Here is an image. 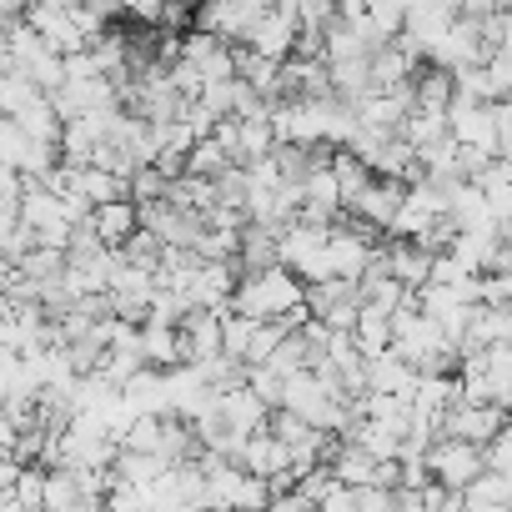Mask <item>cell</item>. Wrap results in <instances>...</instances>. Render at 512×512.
<instances>
[{
  "label": "cell",
  "instance_id": "1",
  "mask_svg": "<svg viewBox=\"0 0 512 512\" xmlns=\"http://www.w3.org/2000/svg\"><path fill=\"white\" fill-rule=\"evenodd\" d=\"M297 307H307V282H302L297 272H287V267L241 277L236 302H231V312L256 317V322H282V317H292Z\"/></svg>",
  "mask_w": 512,
  "mask_h": 512
},
{
  "label": "cell",
  "instance_id": "2",
  "mask_svg": "<svg viewBox=\"0 0 512 512\" xmlns=\"http://www.w3.org/2000/svg\"><path fill=\"white\" fill-rule=\"evenodd\" d=\"M327 246H332V226L292 221V226L282 231V267L297 272L307 287H317V282H337V277H332V262H327Z\"/></svg>",
  "mask_w": 512,
  "mask_h": 512
},
{
  "label": "cell",
  "instance_id": "3",
  "mask_svg": "<svg viewBox=\"0 0 512 512\" xmlns=\"http://www.w3.org/2000/svg\"><path fill=\"white\" fill-rule=\"evenodd\" d=\"M427 467H432V482L447 487V492H467L487 477V447H472V442H452V437H437L427 447Z\"/></svg>",
  "mask_w": 512,
  "mask_h": 512
},
{
  "label": "cell",
  "instance_id": "4",
  "mask_svg": "<svg viewBox=\"0 0 512 512\" xmlns=\"http://www.w3.org/2000/svg\"><path fill=\"white\" fill-rule=\"evenodd\" d=\"M272 6H262V0H211V6L196 11V31L226 41V46H251L256 26L267 21Z\"/></svg>",
  "mask_w": 512,
  "mask_h": 512
},
{
  "label": "cell",
  "instance_id": "5",
  "mask_svg": "<svg viewBox=\"0 0 512 512\" xmlns=\"http://www.w3.org/2000/svg\"><path fill=\"white\" fill-rule=\"evenodd\" d=\"M26 21H31V31H36L56 56H81V51H91V41H86V31H81V21H76L71 0H41V6H26Z\"/></svg>",
  "mask_w": 512,
  "mask_h": 512
},
{
  "label": "cell",
  "instance_id": "6",
  "mask_svg": "<svg viewBox=\"0 0 512 512\" xmlns=\"http://www.w3.org/2000/svg\"><path fill=\"white\" fill-rule=\"evenodd\" d=\"M297 41H302V6H297V0H282V6H272L267 21L256 26L251 51L267 56V61H277V66H287V61L297 56Z\"/></svg>",
  "mask_w": 512,
  "mask_h": 512
},
{
  "label": "cell",
  "instance_id": "7",
  "mask_svg": "<svg viewBox=\"0 0 512 512\" xmlns=\"http://www.w3.org/2000/svg\"><path fill=\"white\" fill-rule=\"evenodd\" d=\"M507 422H512V412H502V407H492V402H462V407L447 412L442 437L472 442V447H492V437H497Z\"/></svg>",
  "mask_w": 512,
  "mask_h": 512
},
{
  "label": "cell",
  "instance_id": "8",
  "mask_svg": "<svg viewBox=\"0 0 512 512\" xmlns=\"http://www.w3.org/2000/svg\"><path fill=\"white\" fill-rule=\"evenodd\" d=\"M452 141L467 146V151H487L497 156L502 151V126H497V111L492 106H472V101H452Z\"/></svg>",
  "mask_w": 512,
  "mask_h": 512
},
{
  "label": "cell",
  "instance_id": "9",
  "mask_svg": "<svg viewBox=\"0 0 512 512\" xmlns=\"http://www.w3.org/2000/svg\"><path fill=\"white\" fill-rule=\"evenodd\" d=\"M412 111H417L412 86H402V91H372V96L357 106V126H367V131H377V136H402V126H407Z\"/></svg>",
  "mask_w": 512,
  "mask_h": 512
},
{
  "label": "cell",
  "instance_id": "10",
  "mask_svg": "<svg viewBox=\"0 0 512 512\" xmlns=\"http://www.w3.org/2000/svg\"><path fill=\"white\" fill-rule=\"evenodd\" d=\"M221 427L226 432H236V437H256V432H267L272 427V407L256 397L251 387H236V392H226L221 397Z\"/></svg>",
  "mask_w": 512,
  "mask_h": 512
},
{
  "label": "cell",
  "instance_id": "11",
  "mask_svg": "<svg viewBox=\"0 0 512 512\" xmlns=\"http://www.w3.org/2000/svg\"><path fill=\"white\" fill-rule=\"evenodd\" d=\"M402 201H407V186H402V181H382V176H377V181H372V191H367L347 216H357L367 231H392V221L402 216Z\"/></svg>",
  "mask_w": 512,
  "mask_h": 512
},
{
  "label": "cell",
  "instance_id": "12",
  "mask_svg": "<svg viewBox=\"0 0 512 512\" xmlns=\"http://www.w3.org/2000/svg\"><path fill=\"white\" fill-rule=\"evenodd\" d=\"M417 382H422V372L412 362H402V352L367 362V397H412Z\"/></svg>",
  "mask_w": 512,
  "mask_h": 512
},
{
  "label": "cell",
  "instance_id": "13",
  "mask_svg": "<svg viewBox=\"0 0 512 512\" xmlns=\"http://www.w3.org/2000/svg\"><path fill=\"white\" fill-rule=\"evenodd\" d=\"M91 231H96V241L101 246H111V251H121L136 231H141V206L136 201H116V206H96L91 211V221H86Z\"/></svg>",
  "mask_w": 512,
  "mask_h": 512
},
{
  "label": "cell",
  "instance_id": "14",
  "mask_svg": "<svg viewBox=\"0 0 512 512\" xmlns=\"http://www.w3.org/2000/svg\"><path fill=\"white\" fill-rule=\"evenodd\" d=\"M452 226L457 231H502L497 226V216H492V201L482 196V186H472V181H457L452 186Z\"/></svg>",
  "mask_w": 512,
  "mask_h": 512
},
{
  "label": "cell",
  "instance_id": "15",
  "mask_svg": "<svg viewBox=\"0 0 512 512\" xmlns=\"http://www.w3.org/2000/svg\"><path fill=\"white\" fill-rule=\"evenodd\" d=\"M181 342H186V367H201L211 357H226V347H221V317L216 312H191L186 327H181Z\"/></svg>",
  "mask_w": 512,
  "mask_h": 512
},
{
  "label": "cell",
  "instance_id": "16",
  "mask_svg": "<svg viewBox=\"0 0 512 512\" xmlns=\"http://www.w3.org/2000/svg\"><path fill=\"white\" fill-rule=\"evenodd\" d=\"M141 352H146V367H156V372H176V367H186V342H181L176 327L146 322V327H141Z\"/></svg>",
  "mask_w": 512,
  "mask_h": 512
},
{
  "label": "cell",
  "instance_id": "17",
  "mask_svg": "<svg viewBox=\"0 0 512 512\" xmlns=\"http://www.w3.org/2000/svg\"><path fill=\"white\" fill-rule=\"evenodd\" d=\"M121 392H126V402H131L141 417H171V382H166V372L146 367V372L131 377Z\"/></svg>",
  "mask_w": 512,
  "mask_h": 512
},
{
  "label": "cell",
  "instance_id": "18",
  "mask_svg": "<svg viewBox=\"0 0 512 512\" xmlns=\"http://www.w3.org/2000/svg\"><path fill=\"white\" fill-rule=\"evenodd\" d=\"M387 251H392V277H397L407 292H427V287H432V267H437L432 251H422V246H412V241H392Z\"/></svg>",
  "mask_w": 512,
  "mask_h": 512
},
{
  "label": "cell",
  "instance_id": "19",
  "mask_svg": "<svg viewBox=\"0 0 512 512\" xmlns=\"http://www.w3.org/2000/svg\"><path fill=\"white\" fill-rule=\"evenodd\" d=\"M412 101H417V111H452V101H457V76L442 71V66H417V76H412Z\"/></svg>",
  "mask_w": 512,
  "mask_h": 512
},
{
  "label": "cell",
  "instance_id": "20",
  "mask_svg": "<svg viewBox=\"0 0 512 512\" xmlns=\"http://www.w3.org/2000/svg\"><path fill=\"white\" fill-rule=\"evenodd\" d=\"M357 352L367 357V362H377V357H387V352H397V327H392V317L387 312H372V307H362V322H357Z\"/></svg>",
  "mask_w": 512,
  "mask_h": 512
},
{
  "label": "cell",
  "instance_id": "21",
  "mask_svg": "<svg viewBox=\"0 0 512 512\" xmlns=\"http://www.w3.org/2000/svg\"><path fill=\"white\" fill-rule=\"evenodd\" d=\"M332 472H337L342 487H372V482H377V457H372L367 447H357V442L342 437V447H337V457H332Z\"/></svg>",
  "mask_w": 512,
  "mask_h": 512
},
{
  "label": "cell",
  "instance_id": "22",
  "mask_svg": "<svg viewBox=\"0 0 512 512\" xmlns=\"http://www.w3.org/2000/svg\"><path fill=\"white\" fill-rule=\"evenodd\" d=\"M472 186H482V196L492 201V216H497V226L507 231L512 226V161H492L487 171H482V181H472Z\"/></svg>",
  "mask_w": 512,
  "mask_h": 512
},
{
  "label": "cell",
  "instance_id": "23",
  "mask_svg": "<svg viewBox=\"0 0 512 512\" xmlns=\"http://www.w3.org/2000/svg\"><path fill=\"white\" fill-rule=\"evenodd\" d=\"M332 176H337V186H342V206H347V211H352V206L372 191V181H377L372 166L357 161L352 151H337V156H332Z\"/></svg>",
  "mask_w": 512,
  "mask_h": 512
},
{
  "label": "cell",
  "instance_id": "24",
  "mask_svg": "<svg viewBox=\"0 0 512 512\" xmlns=\"http://www.w3.org/2000/svg\"><path fill=\"white\" fill-rule=\"evenodd\" d=\"M447 136H452V116H447V111H412L407 126H402V141H407L412 151H427V146H437V141H447Z\"/></svg>",
  "mask_w": 512,
  "mask_h": 512
},
{
  "label": "cell",
  "instance_id": "25",
  "mask_svg": "<svg viewBox=\"0 0 512 512\" xmlns=\"http://www.w3.org/2000/svg\"><path fill=\"white\" fill-rule=\"evenodd\" d=\"M256 317H241V312H226L221 317V347H226V357H236V362H246V352H251V342H256Z\"/></svg>",
  "mask_w": 512,
  "mask_h": 512
},
{
  "label": "cell",
  "instance_id": "26",
  "mask_svg": "<svg viewBox=\"0 0 512 512\" xmlns=\"http://www.w3.org/2000/svg\"><path fill=\"white\" fill-rule=\"evenodd\" d=\"M121 256H126V267H141V272H161V262H166V246L151 236V231H136L126 246H121Z\"/></svg>",
  "mask_w": 512,
  "mask_h": 512
},
{
  "label": "cell",
  "instance_id": "27",
  "mask_svg": "<svg viewBox=\"0 0 512 512\" xmlns=\"http://www.w3.org/2000/svg\"><path fill=\"white\" fill-rule=\"evenodd\" d=\"M246 387L262 397L272 412H282V402H287V377H282V372H272V367H251V372H246Z\"/></svg>",
  "mask_w": 512,
  "mask_h": 512
},
{
  "label": "cell",
  "instance_id": "28",
  "mask_svg": "<svg viewBox=\"0 0 512 512\" xmlns=\"http://www.w3.org/2000/svg\"><path fill=\"white\" fill-rule=\"evenodd\" d=\"M171 196V181L156 171V166H141L136 176H131V201L136 206H156V201H166Z\"/></svg>",
  "mask_w": 512,
  "mask_h": 512
},
{
  "label": "cell",
  "instance_id": "29",
  "mask_svg": "<svg viewBox=\"0 0 512 512\" xmlns=\"http://www.w3.org/2000/svg\"><path fill=\"white\" fill-rule=\"evenodd\" d=\"M161 442H166V417H141L126 437V452H146V457H161Z\"/></svg>",
  "mask_w": 512,
  "mask_h": 512
},
{
  "label": "cell",
  "instance_id": "30",
  "mask_svg": "<svg viewBox=\"0 0 512 512\" xmlns=\"http://www.w3.org/2000/svg\"><path fill=\"white\" fill-rule=\"evenodd\" d=\"M46 477H51L46 467H26V477H21V487H16L11 497H16L26 512H46Z\"/></svg>",
  "mask_w": 512,
  "mask_h": 512
},
{
  "label": "cell",
  "instance_id": "31",
  "mask_svg": "<svg viewBox=\"0 0 512 512\" xmlns=\"http://www.w3.org/2000/svg\"><path fill=\"white\" fill-rule=\"evenodd\" d=\"M512 467V422L492 437V447H487V472H507Z\"/></svg>",
  "mask_w": 512,
  "mask_h": 512
},
{
  "label": "cell",
  "instance_id": "32",
  "mask_svg": "<svg viewBox=\"0 0 512 512\" xmlns=\"http://www.w3.org/2000/svg\"><path fill=\"white\" fill-rule=\"evenodd\" d=\"M487 71H492L497 96H502V101H512V51H497V56L487 61Z\"/></svg>",
  "mask_w": 512,
  "mask_h": 512
},
{
  "label": "cell",
  "instance_id": "33",
  "mask_svg": "<svg viewBox=\"0 0 512 512\" xmlns=\"http://www.w3.org/2000/svg\"><path fill=\"white\" fill-rule=\"evenodd\" d=\"M272 512H317L302 492H277V502H272Z\"/></svg>",
  "mask_w": 512,
  "mask_h": 512
},
{
  "label": "cell",
  "instance_id": "34",
  "mask_svg": "<svg viewBox=\"0 0 512 512\" xmlns=\"http://www.w3.org/2000/svg\"><path fill=\"white\" fill-rule=\"evenodd\" d=\"M497 51H512V6L502 11V46Z\"/></svg>",
  "mask_w": 512,
  "mask_h": 512
},
{
  "label": "cell",
  "instance_id": "35",
  "mask_svg": "<svg viewBox=\"0 0 512 512\" xmlns=\"http://www.w3.org/2000/svg\"><path fill=\"white\" fill-rule=\"evenodd\" d=\"M497 156H502V161H512V126L502 131V151H497Z\"/></svg>",
  "mask_w": 512,
  "mask_h": 512
},
{
  "label": "cell",
  "instance_id": "36",
  "mask_svg": "<svg viewBox=\"0 0 512 512\" xmlns=\"http://www.w3.org/2000/svg\"><path fill=\"white\" fill-rule=\"evenodd\" d=\"M0 512H26V507H21L16 497H6V502H0Z\"/></svg>",
  "mask_w": 512,
  "mask_h": 512
},
{
  "label": "cell",
  "instance_id": "37",
  "mask_svg": "<svg viewBox=\"0 0 512 512\" xmlns=\"http://www.w3.org/2000/svg\"><path fill=\"white\" fill-rule=\"evenodd\" d=\"M502 477H507V482H512V467H507V472H502Z\"/></svg>",
  "mask_w": 512,
  "mask_h": 512
}]
</instances>
